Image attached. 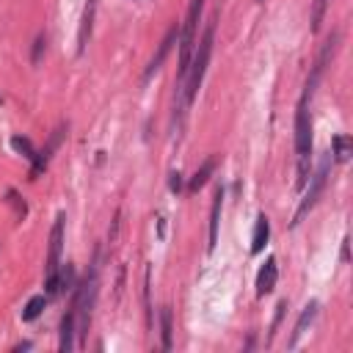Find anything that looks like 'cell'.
Instances as JSON below:
<instances>
[{
	"instance_id": "cell-1",
	"label": "cell",
	"mask_w": 353,
	"mask_h": 353,
	"mask_svg": "<svg viewBox=\"0 0 353 353\" xmlns=\"http://www.w3.org/2000/svg\"><path fill=\"white\" fill-rule=\"evenodd\" d=\"M323 66H314L312 77L303 85V94L298 99V110H295V152H298V188L306 185L309 179V163H312V113H309V102H312V91L317 85Z\"/></svg>"
},
{
	"instance_id": "cell-2",
	"label": "cell",
	"mask_w": 353,
	"mask_h": 353,
	"mask_svg": "<svg viewBox=\"0 0 353 353\" xmlns=\"http://www.w3.org/2000/svg\"><path fill=\"white\" fill-rule=\"evenodd\" d=\"M212 41H215V19L207 22L201 39H199V50L190 55V66H188V88H185V102H193L199 88H201V80H204V72H207V63H210V52H212Z\"/></svg>"
},
{
	"instance_id": "cell-3",
	"label": "cell",
	"mask_w": 353,
	"mask_h": 353,
	"mask_svg": "<svg viewBox=\"0 0 353 353\" xmlns=\"http://www.w3.org/2000/svg\"><path fill=\"white\" fill-rule=\"evenodd\" d=\"M61 248H63V215L55 218L52 232H50V251H47V265H44V287H47V295H58Z\"/></svg>"
},
{
	"instance_id": "cell-4",
	"label": "cell",
	"mask_w": 353,
	"mask_h": 353,
	"mask_svg": "<svg viewBox=\"0 0 353 353\" xmlns=\"http://www.w3.org/2000/svg\"><path fill=\"white\" fill-rule=\"evenodd\" d=\"M201 8H204V0H190L185 25L179 30V77H185L188 74V66H190V55H193V44H196V28H199Z\"/></svg>"
},
{
	"instance_id": "cell-5",
	"label": "cell",
	"mask_w": 353,
	"mask_h": 353,
	"mask_svg": "<svg viewBox=\"0 0 353 353\" xmlns=\"http://www.w3.org/2000/svg\"><path fill=\"white\" fill-rule=\"evenodd\" d=\"M328 171H331V154H325L323 160H320V168L309 176L312 182H309V190H306V196L301 199V204H298V210H295V221L292 223H298L314 204H317V199H320V193H323V188H325V179H328Z\"/></svg>"
},
{
	"instance_id": "cell-6",
	"label": "cell",
	"mask_w": 353,
	"mask_h": 353,
	"mask_svg": "<svg viewBox=\"0 0 353 353\" xmlns=\"http://www.w3.org/2000/svg\"><path fill=\"white\" fill-rule=\"evenodd\" d=\"M174 41H179V28L176 25H171L168 28V33H165V39L160 41V47H157V52L152 55V61L146 63V69H143V80H149L160 66H163V61H165V55L171 52V47H174Z\"/></svg>"
},
{
	"instance_id": "cell-7",
	"label": "cell",
	"mask_w": 353,
	"mask_h": 353,
	"mask_svg": "<svg viewBox=\"0 0 353 353\" xmlns=\"http://www.w3.org/2000/svg\"><path fill=\"white\" fill-rule=\"evenodd\" d=\"M11 146H14L19 154H25V157L33 163L30 174H33V179H36V176L44 171V165H47V157H44L41 152H36V149H33V143H30L28 138H22V135H14V138H11Z\"/></svg>"
},
{
	"instance_id": "cell-8",
	"label": "cell",
	"mask_w": 353,
	"mask_h": 353,
	"mask_svg": "<svg viewBox=\"0 0 353 353\" xmlns=\"http://www.w3.org/2000/svg\"><path fill=\"white\" fill-rule=\"evenodd\" d=\"M276 279H279V265H276V256H268L265 265L259 268L256 273V295H268L276 290Z\"/></svg>"
},
{
	"instance_id": "cell-9",
	"label": "cell",
	"mask_w": 353,
	"mask_h": 353,
	"mask_svg": "<svg viewBox=\"0 0 353 353\" xmlns=\"http://www.w3.org/2000/svg\"><path fill=\"white\" fill-rule=\"evenodd\" d=\"M74 334H77V317H74V309H69L61 320V339H58L61 353H69L74 347Z\"/></svg>"
},
{
	"instance_id": "cell-10",
	"label": "cell",
	"mask_w": 353,
	"mask_h": 353,
	"mask_svg": "<svg viewBox=\"0 0 353 353\" xmlns=\"http://www.w3.org/2000/svg\"><path fill=\"white\" fill-rule=\"evenodd\" d=\"M212 212H210V243H207V251L215 248L218 243V223H221V204H223V190L215 188V196H212Z\"/></svg>"
},
{
	"instance_id": "cell-11",
	"label": "cell",
	"mask_w": 353,
	"mask_h": 353,
	"mask_svg": "<svg viewBox=\"0 0 353 353\" xmlns=\"http://www.w3.org/2000/svg\"><path fill=\"white\" fill-rule=\"evenodd\" d=\"M268 237H270V221H268L265 212H259L256 215V229H254V237H251V254H262Z\"/></svg>"
},
{
	"instance_id": "cell-12",
	"label": "cell",
	"mask_w": 353,
	"mask_h": 353,
	"mask_svg": "<svg viewBox=\"0 0 353 353\" xmlns=\"http://www.w3.org/2000/svg\"><path fill=\"white\" fill-rule=\"evenodd\" d=\"M314 314H317V301L306 303V309L301 312V317H298V323H295V328H292V339H290V347H295V345H298V339L306 334V325H312Z\"/></svg>"
},
{
	"instance_id": "cell-13",
	"label": "cell",
	"mask_w": 353,
	"mask_h": 353,
	"mask_svg": "<svg viewBox=\"0 0 353 353\" xmlns=\"http://www.w3.org/2000/svg\"><path fill=\"white\" fill-rule=\"evenodd\" d=\"M94 11H97V3H94V0H88V6H85V11H83L80 33H77V52H83V50H85V41H88V36H91V22H94Z\"/></svg>"
},
{
	"instance_id": "cell-14",
	"label": "cell",
	"mask_w": 353,
	"mask_h": 353,
	"mask_svg": "<svg viewBox=\"0 0 353 353\" xmlns=\"http://www.w3.org/2000/svg\"><path fill=\"white\" fill-rule=\"evenodd\" d=\"M212 171H215V157H207V160L201 163V168H199V171L190 176V182H188V190H190V193H196L199 188H204Z\"/></svg>"
},
{
	"instance_id": "cell-15",
	"label": "cell",
	"mask_w": 353,
	"mask_h": 353,
	"mask_svg": "<svg viewBox=\"0 0 353 353\" xmlns=\"http://www.w3.org/2000/svg\"><path fill=\"white\" fill-rule=\"evenodd\" d=\"M44 306H47V295H33L22 309V320H36L44 312Z\"/></svg>"
},
{
	"instance_id": "cell-16",
	"label": "cell",
	"mask_w": 353,
	"mask_h": 353,
	"mask_svg": "<svg viewBox=\"0 0 353 353\" xmlns=\"http://www.w3.org/2000/svg\"><path fill=\"white\" fill-rule=\"evenodd\" d=\"M334 160L336 163H345L350 157V135H334Z\"/></svg>"
},
{
	"instance_id": "cell-17",
	"label": "cell",
	"mask_w": 353,
	"mask_h": 353,
	"mask_svg": "<svg viewBox=\"0 0 353 353\" xmlns=\"http://www.w3.org/2000/svg\"><path fill=\"white\" fill-rule=\"evenodd\" d=\"M160 325H163V347L168 350L171 347V309L168 306H163L160 312Z\"/></svg>"
},
{
	"instance_id": "cell-18",
	"label": "cell",
	"mask_w": 353,
	"mask_h": 353,
	"mask_svg": "<svg viewBox=\"0 0 353 353\" xmlns=\"http://www.w3.org/2000/svg\"><path fill=\"white\" fill-rule=\"evenodd\" d=\"M328 0H314V11H312V30H320L323 25V14H325Z\"/></svg>"
},
{
	"instance_id": "cell-19",
	"label": "cell",
	"mask_w": 353,
	"mask_h": 353,
	"mask_svg": "<svg viewBox=\"0 0 353 353\" xmlns=\"http://www.w3.org/2000/svg\"><path fill=\"white\" fill-rule=\"evenodd\" d=\"M8 201L14 204V212H17V218L22 221V218H25V212H28V207H25V201L17 196V190H8Z\"/></svg>"
},
{
	"instance_id": "cell-20",
	"label": "cell",
	"mask_w": 353,
	"mask_h": 353,
	"mask_svg": "<svg viewBox=\"0 0 353 353\" xmlns=\"http://www.w3.org/2000/svg\"><path fill=\"white\" fill-rule=\"evenodd\" d=\"M41 50H44V33H39V39H36V47H33V63H39Z\"/></svg>"
},
{
	"instance_id": "cell-21",
	"label": "cell",
	"mask_w": 353,
	"mask_h": 353,
	"mask_svg": "<svg viewBox=\"0 0 353 353\" xmlns=\"http://www.w3.org/2000/svg\"><path fill=\"white\" fill-rule=\"evenodd\" d=\"M179 188H182V176H179V171H174V174H171V190L179 193Z\"/></svg>"
}]
</instances>
